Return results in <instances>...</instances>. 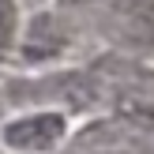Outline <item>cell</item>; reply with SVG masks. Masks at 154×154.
Listing matches in <instances>:
<instances>
[{
	"mask_svg": "<svg viewBox=\"0 0 154 154\" xmlns=\"http://www.w3.org/2000/svg\"><path fill=\"white\" fill-rule=\"evenodd\" d=\"M150 150H154L150 124L135 117H117V120H94L83 132H75L64 154H150Z\"/></svg>",
	"mask_w": 154,
	"mask_h": 154,
	"instance_id": "cell-1",
	"label": "cell"
},
{
	"mask_svg": "<svg viewBox=\"0 0 154 154\" xmlns=\"http://www.w3.org/2000/svg\"><path fill=\"white\" fill-rule=\"evenodd\" d=\"M4 147L19 154H45L68 139V117L57 109H34L4 124Z\"/></svg>",
	"mask_w": 154,
	"mask_h": 154,
	"instance_id": "cell-2",
	"label": "cell"
},
{
	"mask_svg": "<svg viewBox=\"0 0 154 154\" xmlns=\"http://www.w3.org/2000/svg\"><path fill=\"white\" fill-rule=\"evenodd\" d=\"M105 26L128 49H154V0H105Z\"/></svg>",
	"mask_w": 154,
	"mask_h": 154,
	"instance_id": "cell-3",
	"label": "cell"
},
{
	"mask_svg": "<svg viewBox=\"0 0 154 154\" xmlns=\"http://www.w3.org/2000/svg\"><path fill=\"white\" fill-rule=\"evenodd\" d=\"M15 26V0H0V38H8Z\"/></svg>",
	"mask_w": 154,
	"mask_h": 154,
	"instance_id": "cell-4",
	"label": "cell"
}]
</instances>
